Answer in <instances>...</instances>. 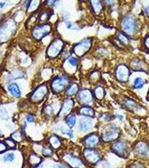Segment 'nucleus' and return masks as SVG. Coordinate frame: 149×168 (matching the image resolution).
I'll return each instance as SVG.
<instances>
[{"instance_id": "f257e3e1", "label": "nucleus", "mask_w": 149, "mask_h": 168, "mask_svg": "<svg viewBox=\"0 0 149 168\" xmlns=\"http://www.w3.org/2000/svg\"><path fill=\"white\" fill-rule=\"evenodd\" d=\"M16 29V25L12 20L6 21L0 27V42L3 43L9 39Z\"/></svg>"}, {"instance_id": "f03ea898", "label": "nucleus", "mask_w": 149, "mask_h": 168, "mask_svg": "<svg viewBox=\"0 0 149 168\" xmlns=\"http://www.w3.org/2000/svg\"><path fill=\"white\" fill-rule=\"evenodd\" d=\"M64 43L61 39L57 38L50 44L47 50V54L49 58H56L62 51Z\"/></svg>"}, {"instance_id": "7ed1b4c3", "label": "nucleus", "mask_w": 149, "mask_h": 168, "mask_svg": "<svg viewBox=\"0 0 149 168\" xmlns=\"http://www.w3.org/2000/svg\"><path fill=\"white\" fill-rule=\"evenodd\" d=\"M49 24H42L35 26L32 31V36L35 40H40L45 37L51 31Z\"/></svg>"}, {"instance_id": "20e7f679", "label": "nucleus", "mask_w": 149, "mask_h": 168, "mask_svg": "<svg viewBox=\"0 0 149 168\" xmlns=\"http://www.w3.org/2000/svg\"><path fill=\"white\" fill-rule=\"evenodd\" d=\"M68 82V79L66 76H62L54 78L51 82V88L52 90L56 93H58L63 91Z\"/></svg>"}, {"instance_id": "39448f33", "label": "nucleus", "mask_w": 149, "mask_h": 168, "mask_svg": "<svg viewBox=\"0 0 149 168\" xmlns=\"http://www.w3.org/2000/svg\"><path fill=\"white\" fill-rule=\"evenodd\" d=\"M48 93V88L45 84L40 85L35 89L30 97L31 102L34 103H39L41 102Z\"/></svg>"}, {"instance_id": "423d86ee", "label": "nucleus", "mask_w": 149, "mask_h": 168, "mask_svg": "<svg viewBox=\"0 0 149 168\" xmlns=\"http://www.w3.org/2000/svg\"><path fill=\"white\" fill-rule=\"evenodd\" d=\"M91 46V39H84L80 43H77L75 46L73 48V52L77 56L81 57L89 51Z\"/></svg>"}, {"instance_id": "0eeeda50", "label": "nucleus", "mask_w": 149, "mask_h": 168, "mask_svg": "<svg viewBox=\"0 0 149 168\" xmlns=\"http://www.w3.org/2000/svg\"><path fill=\"white\" fill-rule=\"evenodd\" d=\"M63 160L72 168H85L84 162L77 157L73 156L71 154H66L63 156Z\"/></svg>"}, {"instance_id": "6e6552de", "label": "nucleus", "mask_w": 149, "mask_h": 168, "mask_svg": "<svg viewBox=\"0 0 149 168\" xmlns=\"http://www.w3.org/2000/svg\"><path fill=\"white\" fill-rule=\"evenodd\" d=\"M123 31L128 35L133 34L136 30V23L134 19L131 16H127L124 19L122 23Z\"/></svg>"}, {"instance_id": "1a4fd4ad", "label": "nucleus", "mask_w": 149, "mask_h": 168, "mask_svg": "<svg viewBox=\"0 0 149 168\" xmlns=\"http://www.w3.org/2000/svg\"><path fill=\"white\" fill-rule=\"evenodd\" d=\"M119 136V132L117 129L110 128L105 129L103 133L102 138L104 142H111L117 140Z\"/></svg>"}, {"instance_id": "9d476101", "label": "nucleus", "mask_w": 149, "mask_h": 168, "mask_svg": "<svg viewBox=\"0 0 149 168\" xmlns=\"http://www.w3.org/2000/svg\"><path fill=\"white\" fill-rule=\"evenodd\" d=\"M84 156L87 162L93 164L97 163L100 159L98 152L95 150L90 148H87L84 151Z\"/></svg>"}, {"instance_id": "9b49d317", "label": "nucleus", "mask_w": 149, "mask_h": 168, "mask_svg": "<svg viewBox=\"0 0 149 168\" xmlns=\"http://www.w3.org/2000/svg\"><path fill=\"white\" fill-rule=\"evenodd\" d=\"M129 76V70L126 66L122 65L118 66L116 70V77L121 82H126Z\"/></svg>"}, {"instance_id": "f8f14e48", "label": "nucleus", "mask_w": 149, "mask_h": 168, "mask_svg": "<svg viewBox=\"0 0 149 168\" xmlns=\"http://www.w3.org/2000/svg\"><path fill=\"white\" fill-rule=\"evenodd\" d=\"M73 105H74V103L72 100L70 99L65 100L58 113L59 117L66 116L70 114L73 108Z\"/></svg>"}, {"instance_id": "ddd939ff", "label": "nucleus", "mask_w": 149, "mask_h": 168, "mask_svg": "<svg viewBox=\"0 0 149 168\" xmlns=\"http://www.w3.org/2000/svg\"><path fill=\"white\" fill-rule=\"evenodd\" d=\"M135 150L136 153L141 157H146L149 155V147L145 143H138L135 146Z\"/></svg>"}, {"instance_id": "4468645a", "label": "nucleus", "mask_w": 149, "mask_h": 168, "mask_svg": "<svg viewBox=\"0 0 149 168\" xmlns=\"http://www.w3.org/2000/svg\"><path fill=\"white\" fill-rule=\"evenodd\" d=\"M99 143V137L96 134H91L85 138L84 141L85 145L89 148L95 146Z\"/></svg>"}, {"instance_id": "2eb2a0df", "label": "nucleus", "mask_w": 149, "mask_h": 168, "mask_svg": "<svg viewBox=\"0 0 149 168\" xmlns=\"http://www.w3.org/2000/svg\"><path fill=\"white\" fill-rule=\"evenodd\" d=\"M113 150L118 155L123 157L127 153L126 145L123 142H117L113 145Z\"/></svg>"}, {"instance_id": "dca6fc26", "label": "nucleus", "mask_w": 149, "mask_h": 168, "mask_svg": "<svg viewBox=\"0 0 149 168\" xmlns=\"http://www.w3.org/2000/svg\"><path fill=\"white\" fill-rule=\"evenodd\" d=\"M79 98L82 103L87 104L93 99V95L89 90L84 89L79 94Z\"/></svg>"}, {"instance_id": "f3484780", "label": "nucleus", "mask_w": 149, "mask_h": 168, "mask_svg": "<svg viewBox=\"0 0 149 168\" xmlns=\"http://www.w3.org/2000/svg\"><path fill=\"white\" fill-rule=\"evenodd\" d=\"M48 142L50 146L54 150L58 149L62 144L61 139L56 135L51 136V137L49 138Z\"/></svg>"}, {"instance_id": "a211bd4d", "label": "nucleus", "mask_w": 149, "mask_h": 168, "mask_svg": "<svg viewBox=\"0 0 149 168\" xmlns=\"http://www.w3.org/2000/svg\"><path fill=\"white\" fill-rule=\"evenodd\" d=\"M92 122L91 120L88 118H83L80 120V129L81 131H87L91 127Z\"/></svg>"}, {"instance_id": "6ab92c4d", "label": "nucleus", "mask_w": 149, "mask_h": 168, "mask_svg": "<svg viewBox=\"0 0 149 168\" xmlns=\"http://www.w3.org/2000/svg\"><path fill=\"white\" fill-rule=\"evenodd\" d=\"M8 90L13 97L15 98H20L21 96V92L19 88L15 83L12 84L8 86Z\"/></svg>"}, {"instance_id": "aec40b11", "label": "nucleus", "mask_w": 149, "mask_h": 168, "mask_svg": "<svg viewBox=\"0 0 149 168\" xmlns=\"http://www.w3.org/2000/svg\"><path fill=\"white\" fill-rule=\"evenodd\" d=\"M79 112H80V114L83 116H88V117H94V115H95L94 111L93 109L87 106L82 107L80 109Z\"/></svg>"}, {"instance_id": "412c9836", "label": "nucleus", "mask_w": 149, "mask_h": 168, "mask_svg": "<svg viewBox=\"0 0 149 168\" xmlns=\"http://www.w3.org/2000/svg\"><path fill=\"white\" fill-rule=\"evenodd\" d=\"M29 164L33 166H37L42 162V159L36 154H31L29 158Z\"/></svg>"}, {"instance_id": "4be33fe9", "label": "nucleus", "mask_w": 149, "mask_h": 168, "mask_svg": "<svg viewBox=\"0 0 149 168\" xmlns=\"http://www.w3.org/2000/svg\"><path fill=\"white\" fill-rule=\"evenodd\" d=\"M78 90H79V86L77 85V84L73 83L68 89L66 94L68 96H72V95H75L77 93Z\"/></svg>"}, {"instance_id": "5701e85b", "label": "nucleus", "mask_w": 149, "mask_h": 168, "mask_svg": "<svg viewBox=\"0 0 149 168\" xmlns=\"http://www.w3.org/2000/svg\"><path fill=\"white\" fill-rule=\"evenodd\" d=\"M76 116L73 114L69 115L66 119V123L70 128H72L75 125L76 123Z\"/></svg>"}, {"instance_id": "b1692460", "label": "nucleus", "mask_w": 149, "mask_h": 168, "mask_svg": "<svg viewBox=\"0 0 149 168\" xmlns=\"http://www.w3.org/2000/svg\"><path fill=\"white\" fill-rule=\"evenodd\" d=\"M12 139L14 140L15 142H17L20 143L22 140H23V136H22V134L20 132H15L14 133L12 134Z\"/></svg>"}, {"instance_id": "393cba45", "label": "nucleus", "mask_w": 149, "mask_h": 168, "mask_svg": "<svg viewBox=\"0 0 149 168\" xmlns=\"http://www.w3.org/2000/svg\"><path fill=\"white\" fill-rule=\"evenodd\" d=\"M42 153L44 157H51L54 153L53 149L51 146H45L42 149Z\"/></svg>"}, {"instance_id": "a878e982", "label": "nucleus", "mask_w": 149, "mask_h": 168, "mask_svg": "<svg viewBox=\"0 0 149 168\" xmlns=\"http://www.w3.org/2000/svg\"><path fill=\"white\" fill-rule=\"evenodd\" d=\"M144 84L145 83L142 79H141L140 77H137L136 79H135L134 81L133 87L135 89L141 88L143 86Z\"/></svg>"}, {"instance_id": "bb28decb", "label": "nucleus", "mask_w": 149, "mask_h": 168, "mask_svg": "<svg viewBox=\"0 0 149 168\" xmlns=\"http://www.w3.org/2000/svg\"><path fill=\"white\" fill-rule=\"evenodd\" d=\"M9 118V113L6 109L3 107H0V119L7 120Z\"/></svg>"}, {"instance_id": "cd10ccee", "label": "nucleus", "mask_w": 149, "mask_h": 168, "mask_svg": "<svg viewBox=\"0 0 149 168\" xmlns=\"http://www.w3.org/2000/svg\"><path fill=\"white\" fill-rule=\"evenodd\" d=\"M15 158V156L13 152H9L3 156V160L5 162H12Z\"/></svg>"}, {"instance_id": "c85d7f7f", "label": "nucleus", "mask_w": 149, "mask_h": 168, "mask_svg": "<svg viewBox=\"0 0 149 168\" xmlns=\"http://www.w3.org/2000/svg\"><path fill=\"white\" fill-rule=\"evenodd\" d=\"M95 95L96 97L99 99H101L104 97V92L103 89L101 87H98L95 90Z\"/></svg>"}, {"instance_id": "c756f323", "label": "nucleus", "mask_w": 149, "mask_h": 168, "mask_svg": "<svg viewBox=\"0 0 149 168\" xmlns=\"http://www.w3.org/2000/svg\"><path fill=\"white\" fill-rule=\"evenodd\" d=\"M5 143L9 148H14L16 147V143L12 138H7L5 140Z\"/></svg>"}, {"instance_id": "7c9ffc66", "label": "nucleus", "mask_w": 149, "mask_h": 168, "mask_svg": "<svg viewBox=\"0 0 149 168\" xmlns=\"http://www.w3.org/2000/svg\"><path fill=\"white\" fill-rule=\"evenodd\" d=\"M92 2V6L93 9L96 12H98L100 11L101 9V6L100 3L98 1H93Z\"/></svg>"}, {"instance_id": "2f4dec72", "label": "nucleus", "mask_w": 149, "mask_h": 168, "mask_svg": "<svg viewBox=\"0 0 149 168\" xmlns=\"http://www.w3.org/2000/svg\"><path fill=\"white\" fill-rule=\"evenodd\" d=\"M44 112L48 116H51L54 114V109L51 106H47L44 108Z\"/></svg>"}, {"instance_id": "473e14b6", "label": "nucleus", "mask_w": 149, "mask_h": 168, "mask_svg": "<svg viewBox=\"0 0 149 168\" xmlns=\"http://www.w3.org/2000/svg\"><path fill=\"white\" fill-rule=\"evenodd\" d=\"M118 39L121 40V42H122L125 44H127L128 43V38L124 35L122 34V33H120L118 35Z\"/></svg>"}, {"instance_id": "72a5a7b5", "label": "nucleus", "mask_w": 149, "mask_h": 168, "mask_svg": "<svg viewBox=\"0 0 149 168\" xmlns=\"http://www.w3.org/2000/svg\"><path fill=\"white\" fill-rule=\"evenodd\" d=\"M61 132L63 134H67L71 138H72L73 137V132L70 129H67L65 128H61Z\"/></svg>"}, {"instance_id": "f704fd0d", "label": "nucleus", "mask_w": 149, "mask_h": 168, "mask_svg": "<svg viewBox=\"0 0 149 168\" xmlns=\"http://www.w3.org/2000/svg\"><path fill=\"white\" fill-rule=\"evenodd\" d=\"M7 148H8L7 147L5 143L0 141V154L2 153L3 152H5L7 150Z\"/></svg>"}, {"instance_id": "c9c22d12", "label": "nucleus", "mask_w": 149, "mask_h": 168, "mask_svg": "<svg viewBox=\"0 0 149 168\" xmlns=\"http://www.w3.org/2000/svg\"><path fill=\"white\" fill-rule=\"evenodd\" d=\"M68 62L70 63L71 65L73 66H75L77 65V60L76 58H75L74 57H71L70 58L69 60H68Z\"/></svg>"}, {"instance_id": "e433bc0d", "label": "nucleus", "mask_w": 149, "mask_h": 168, "mask_svg": "<svg viewBox=\"0 0 149 168\" xmlns=\"http://www.w3.org/2000/svg\"><path fill=\"white\" fill-rule=\"evenodd\" d=\"M26 121L29 123H33L34 122V116L31 114H29L26 117Z\"/></svg>"}, {"instance_id": "4c0bfd02", "label": "nucleus", "mask_w": 149, "mask_h": 168, "mask_svg": "<svg viewBox=\"0 0 149 168\" xmlns=\"http://www.w3.org/2000/svg\"><path fill=\"white\" fill-rule=\"evenodd\" d=\"M145 44L146 47L149 49V36L148 37L146 38L145 42Z\"/></svg>"}, {"instance_id": "58836bf2", "label": "nucleus", "mask_w": 149, "mask_h": 168, "mask_svg": "<svg viewBox=\"0 0 149 168\" xmlns=\"http://www.w3.org/2000/svg\"><path fill=\"white\" fill-rule=\"evenodd\" d=\"M47 2H47V4L48 5V6H52V5H54V4L55 3V2H56V1H48Z\"/></svg>"}, {"instance_id": "ea45409f", "label": "nucleus", "mask_w": 149, "mask_h": 168, "mask_svg": "<svg viewBox=\"0 0 149 168\" xmlns=\"http://www.w3.org/2000/svg\"><path fill=\"white\" fill-rule=\"evenodd\" d=\"M54 168H65L62 165L59 164H56L54 165Z\"/></svg>"}, {"instance_id": "a19ab883", "label": "nucleus", "mask_w": 149, "mask_h": 168, "mask_svg": "<svg viewBox=\"0 0 149 168\" xmlns=\"http://www.w3.org/2000/svg\"><path fill=\"white\" fill-rule=\"evenodd\" d=\"M72 25L70 22H68V23H66V26H67V28L68 29L71 28H72Z\"/></svg>"}, {"instance_id": "79ce46f5", "label": "nucleus", "mask_w": 149, "mask_h": 168, "mask_svg": "<svg viewBox=\"0 0 149 168\" xmlns=\"http://www.w3.org/2000/svg\"><path fill=\"white\" fill-rule=\"evenodd\" d=\"M5 4H6L5 2H0V7L1 8H2L5 5Z\"/></svg>"}, {"instance_id": "37998d69", "label": "nucleus", "mask_w": 149, "mask_h": 168, "mask_svg": "<svg viewBox=\"0 0 149 168\" xmlns=\"http://www.w3.org/2000/svg\"><path fill=\"white\" fill-rule=\"evenodd\" d=\"M145 11H146V12L147 13V14L149 16V6L146 7V9H145Z\"/></svg>"}, {"instance_id": "c03bdc74", "label": "nucleus", "mask_w": 149, "mask_h": 168, "mask_svg": "<svg viewBox=\"0 0 149 168\" xmlns=\"http://www.w3.org/2000/svg\"><path fill=\"white\" fill-rule=\"evenodd\" d=\"M2 134H1V132H0V136H2Z\"/></svg>"}, {"instance_id": "a18cd8bd", "label": "nucleus", "mask_w": 149, "mask_h": 168, "mask_svg": "<svg viewBox=\"0 0 149 168\" xmlns=\"http://www.w3.org/2000/svg\"><path fill=\"white\" fill-rule=\"evenodd\" d=\"M1 17H2V15H1V14H0V19H1Z\"/></svg>"}]
</instances>
